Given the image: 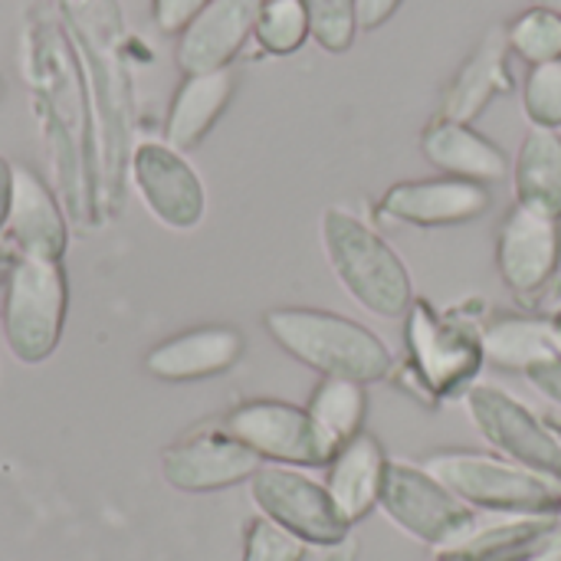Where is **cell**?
<instances>
[{
    "mask_svg": "<svg viewBox=\"0 0 561 561\" xmlns=\"http://www.w3.org/2000/svg\"><path fill=\"white\" fill-rule=\"evenodd\" d=\"M263 325L286 355L319 371L322 378H348L358 385H371L388 378L394 368V355L385 339L339 312L286 306L270 309L263 316Z\"/></svg>",
    "mask_w": 561,
    "mask_h": 561,
    "instance_id": "cell-1",
    "label": "cell"
},
{
    "mask_svg": "<svg viewBox=\"0 0 561 561\" xmlns=\"http://www.w3.org/2000/svg\"><path fill=\"white\" fill-rule=\"evenodd\" d=\"M322 247L342 289L378 319H404L414 306V279L398 250L345 207L322 214Z\"/></svg>",
    "mask_w": 561,
    "mask_h": 561,
    "instance_id": "cell-2",
    "label": "cell"
},
{
    "mask_svg": "<svg viewBox=\"0 0 561 561\" xmlns=\"http://www.w3.org/2000/svg\"><path fill=\"white\" fill-rule=\"evenodd\" d=\"M424 470L470 510L506 516H561L559 483L506 457L480 450H440L424 460Z\"/></svg>",
    "mask_w": 561,
    "mask_h": 561,
    "instance_id": "cell-3",
    "label": "cell"
},
{
    "mask_svg": "<svg viewBox=\"0 0 561 561\" xmlns=\"http://www.w3.org/2000/svg\"><path fill=\"white\" fill-rule=\"evenodd\" d=\"M69 306L66 270L59 260L20 256L3 293V339L16 362H46L62 335Z\"/></svg>",
    "mask_w": 561,
    "mask_h": 561,
    "instance_id": "cell-4",
    "label": "cell"
},
{
    "mask_svg": "<svg viewBox=\"0 0 561 561\" xmlns=\"http://www.w3.org/2000/svg\"><path fill=\"white\" fill-rule=\"evenodd\" d=\"M381 513L411 539L444 552L477 533V513L437 477L414 463H391L381 490Z\"/></svg>",
    "mask_w": 561,
    "mask_h": 561,
    "instance_id": "cell-5",
    "label": "cell"
},
{
    "mask_svg": "<svg viewBox=\"0 0 561 561\" xmlns=\"http://www.w3.org/2000/svg\"><path fill=\"white\" fill-rule=\"evenodd\" d=\"M250 493L266 523L279 526L302 546L332 549L348 539L352 526L339 516L325 483L309 480L296 467L263 463L250 480Z\"/></svg>",
    "mask_w": 561,
    "mask_h": 561,
    "instance_id": "cell-6",
    "label": "cell"
},
{
    "mask_svg": "<svg viewBox=\"0 0 561 561\" xmlns=\"http://www.w3.org/2000/svg\"><path fill=\"white\" fill-rule=\"evenodd\" d=\"M224 431L250 447L260 460L279 467H329L335 457L309 411L289 401H247L227 414Z\"/></svg>",
    "mask_w": 561,
    "mask_h": 561,
    "instance_id": "cell-7",
    "label": "cell"
},
{
    "mask_svg": "<svg viewBox=\"0 0 561 561\" xmlns=\"http://www.w3.org/2000/svg\"><path fill=\"white\" fill-rule=\"evenodd\" d=\"M408 319V355L414 375L424 381L434 394H454L460 385H467L486 352L483 335L467 329L463 322L444 319L437 309H431L424 299H414Z\"/></svg>",
    "mask_w": 561,
    "mask_h": 561,
    "instance_id": "cell-8",
    "label": "cell"
},
{
    "mask_svg": "<svg viewBox=\"0 0 561 561\" xmlns=\"http://www.w3.org/2000/svg\"><path fill=\"white\" fill-rule=\"evenodd\" d=\"M477 431L500 450V457L552 480L561 486V444L539 424V417L500 388H473L467 394Z\"/></svg>",
    "mask_w": 561,
    "mask_h": 561,
    "instance_id": "cell-9",
    "label": "cell"
},
{
    "mask_svg": "<svg viewBox=\"0 0 561 561\" xmlns=\"http://www.w3.org/2000/svg\"><path fill=\"white\" fill-rule=\"evenodd\" d=\"M135 191L145 201L148 214L168 230H194L204 220L207 194L197 171L161 141H145L131 158Z\"/></svg>",
    "mask_w": 561,
    "mask_h": 561,
    "instance_id": "cell-10",
    "label": "cell"
},
{
    "mask_svg": "<svg viewBox=\"0 0 561 561\" xmlns=\"http://www.w3.org/2000/svg\"><path fill=\"white\" fill-rule=\"evenodd\" d=\"M263 460L237 437L220 431H201L164 450V480L181 493H217L253 480Z\"/></svg>",
    "mask_w": 561,
    "mask_h": 561,
    "instance_id": "cell-11",
    "label": "cell"
},
{
    "mask_svg": "<svg viewBox=\"0 0 561 561\" xmlns=\"http://www.w3.org/2000/svg\"><path fill=\"white\" fill-rule=\"evenodd\" d=\"M559 220L533 214L526 207H513L496 240V266H500L503 283L519 296H533L546 289V283L559 273Z\"/></svg>",
    "mask_w": 561,
    "mask_h": 561,
    "instance_id": "cell-12",
    "label": "cell"
},
{
    "mask_svg": "<svg viewBox=\"0 0 561 561\" xmlns=\"http://www.w3.org/2000/svg\"><path fill=\"white\" fill-rule=\"evenodd\" d=\"M266 0H210L178 39V66L184 76L217 72L233 62L243 43L256 33Z\"/></svg>",
    "mask_w": 561,
    "mask_h": 561,
    "instance_id": "cell-13",
    "label": "cell"
},
{
    "mask_svg": "<svg viewBox=\"0 0 561 561\" xmlns=\"http://www.w3.org/2000/svg\"><path fill=\"white\" fill-rule=\"evenodd\" d=\"M490 187L460 178L401 181L381 197V214L411 227H457L490 210Z\"/></svg>",
    "mask_w": 561,
    "mask_h": 561,
    "instance_id": "cell-14",
    "label": "cell"
},
{
    "mask_svg": "<svg viewBox=\"0 0 561 561\" xmlns=\"http://www.w3.org/2000/svg\"><path fill=\"white\" fill-rule=\"evenodd\" d=\"M243 335L233 325H201L164 339L145 355L148 375L161 381H201L230 371L243 358Z\"/></svg>",
    "mask_w": 561,
    "mask_h": 561,
    "instance_id": "cell-15",
    "label": "cell"
},
{
    "mask_svg": "<svg viewBox=\"0 0 561 561\" xmlns=\"http://www.w3.org/2000/svg\"><path fill=\"white\" fill-rule=\"evenodd\" d=\"M391 460L385 457V447L371 434H358L348 440L332 460L325 473V490L339 510V516L355 526L365 516H371L381 503L385 477H388Z\"/></svg>",
    "mask_w": 561,
    "mask_h": 561,
    "instance_id": "cell-16",
    "label": "cell"
},
{
    "mask_svg": "<svg viewBox=\"0 0 561 561\" xmlns=\"http://www.w3.org/2000/svg\"><path fill=\"white\" fill-rule=\"evenodd\" d=\"M20 256H43L62 260L69 233L59 204L53 201L49 187L23 164H13V201L3 230Z\"/></svg>",
    "mask_w": 561,
    "mask_h": 561,
    "instance_id": "cell-17",
    "label": "cell"
},
{
    "mask_svg": "<svg viewBox=\"0 0 561 561\" xmlns=\"http://www.w3.org/2000/svg\"><path fill=\"white\" fill-rule=\"evenodd\" d=\"M421 148H424V158L434 168H440L447 178L473 181L483 187L506 181L513 171L506 151L463 122H450V118L431 122L424 128Z\"/></svg>",
    "mask_w": 561,
    "mask_h": 561,
    "instance_id": "cell-18",
    "label": "cell"
},
{
    "mask_svg": "<svg viewBox=\"0 0 561 561\" xmlns=\"http://www.w3.org/2000/svg\"><path fill=\"white\" fill-rule=\"evenodd\" d=\"M510 39L506 30H493L467 59V66L457 72L447 99H444V112L440 118L450 122H463L470 125L496 95L513 89V72H510Z\"/></svg>",
    "mask_w": 561,
    "mask_h": 561,
    "instance_id": "cell-19",
    "label": "cell"
},
{
    "mask_svg": "<svg viewBox=\"0 0 561 561\" xmlns=\"http://www.w3.org/2000/svg\"><path fill=\"white\" fill-rule=\"evenodd\" d=\"M233 72L217 69V72H201L187 76L181 89L174 92V102L168 108V125L164 138L174 151H191L204 141V135L214 128V122L224 115L230 95H233Z\"/></svg>",
    "mask_w": 561,
    "mask_h": 561,
    "instance_id": "cell-20",
    "label": "cell"
},
{
    "mask_svg": "<svg viewBox=\"0 0 561 561\" xmlns=\"http://www.w3.org/2000/svg\"><path fill=\"white\" fill-rule=\"evenodd\" d=\"M561 533L559 516H516L513 523L470 533L463 542L437 552L440 561H533Z\"/></svg>",
    "mask_w": 561,
    "mask_h": 561,
    "instance_id": "cell-21",
    "label": "cell"
},
{
    "mask_svg": "<svg viewBox=\"0 0 561 561\" xmlns=\"http://www.w3.org/2000/svg\"><path fill=\"white\" fill-rule=\"evenodd\" d=\"M516 207L561 220V135L533 128L513 161Z\"/></svg>",
    "mask_w": 561,
    "mask_h": 561,
    "instance_id": "cell-22",
    "label": "cell"
},
{
    "mask_svg": "<svg viewBox=\"0 0 561 561\" xmlns=\"http://www.w3.org/2000/svg\"><path fill=\"white\" fill-rule=\"evenodd\" d=\"M309 417L329 440V447L339 454L348 440H355L365 427L368 414V394L365 385L348 378H322L306 404Z\"/></svg>",
    "mask_w": 561,
    "mask_h": 561,
    "instance_id": "cell-23",
    "label": "cell"
},
{
    "mask_svg": "<svg viewBox=\"0 0 561 561\" xmlns=\"http://www.w3.org/2000/svg\"><path fill=\"white\" fill-rule=\"evenodd\" d=\"M556 339L533 322H500L486 332L483 352L500 362V365H516V368H539L546 362L561 358V348L552 345Z\"/></svg>",
    "mask_w": 561,
    "mask_h": 561,
    "instance_id": "cell-24",
    "label": "cell"
},
{
    "mask_svg": "<svg viewBox=\"0 0 561 561\" xmlns=\"http://www.w3.org/2000/svg\"><path fill=\"white\" fill-rule=\"evenodd\" d=\"M506 39H510V49L533 66L556 62L561 59V13L533 7L510 23Z\"/></svg>",
    "mask_w": 561,
    "mask_h": 561,
    "instance_id": "cell-25",
    "label": "cell"
},
{
    "mask_svg": "<svg viewBox=\"0 0 561 561\" xmlns=\"http://www.w3.org/2000/svg\"><path fill=\"white\" fill-rule=\"evenodd\" d=\"M253 36L273 56L296 53L309 39V16L302 0H266Z\"/></svg>",
    "mask_w": 561,
    "mask_h": 561,
    "instance_id": "cell-26",
    "label": "cell"
},
{
    "mask_svg": "<svg viewBox=\"0 0 561 561\" xmlns=\"http://www.w3.org/2000/svg\"><path fill=\"white\" fill-rule=\"evenodd\" d=\"M309 16V36L325 53L352 49L358 36V3L355 0H302Z\"/></svg>",
    "mask_w": 561,
    "mask_h": 561,
    "instance_id": "cell-27",
    "label": "cell"
},
{
    "mask_svg": "<svg viewBox=\"0 0 561 561\" xmlns=\"http://www.w3.org/2000/svg\"><path fill=\"white\" fill-rule=\"evenodd\" d=\"M523 105L533 128H561V59L529 69L523 85Z\"/></svg>",
    "mask_w": 561,
    "mask_h": 561,
    "instance_id": "cell-28",
    "label": "cell"
},
{
    "mask_svg": "<svg viewBox=\"0 0 561 561\" xmlns=\"http://www.w3.org/2000/svg\"><path fill=\"white\" fill-rule=\"evenodd\" d=\"M247 561H302V542L283 533L273 523H260L253 529L250 556Z\"/></svg>",
    "mask_w": 561,
    "mask_h": 561,
    "instance_id": "cell-29",
    "label": "cell"
},
{
    "mask_svg": "<svg viewBox=\"0 0 561 561\" xmlns=\"http://www.w3.org/2000/svg\"><path fill=\"white\" fill-rule=\"evenodd\" d=\"M210 0H151V16L161 33H181Z\"/></svg>",
    "mask_w": 561,
    "mask_h": 561,
    "instance_id": "cell-30",
    "label": "cell"
},
{
    "mask_svg": "<svg viewBox=\"0 0 561 561\" xmlns=\"http://www.w3.org/2000/svg\"><path fill=\"white\" fill-rule=\"evenodd\" d=\"M355 3H358V26L362 30H378L401 7V0H355Z\"/></svg>",
    "mask_w": 561,
    "mask_h": 561,
    "instance_id": "cell-31",
    "label": "cell"
},
{
    "mask_svg": "<svg viewBox=\"0 0 561 561\" xmlns=\"http://www.w3.org/2000/svg\"><path fill=\"white\" fill-rule=\"evenodd\" d=\"M10 201H13V164L0 154V233L7 230Z\"/></svg>",
    "mask_w": 561,
    "mask_h": 561,
    "instance_id": "cell-32",
    "label": "cell"
},
{
    "mask_svg": "<svg viewBox=\"0 0 561 561\" xmlns=\"http://www.w3.org/2000/svg\"><path fill=\"white\" fill-rule=\"evenodd\" d=\"M533 561H561V533L552 539V546L546 552H539Z\"/></svg>",
    "mask_w": 561,
    "mask_h": 561,
    "instance_id": "cell-33",
    "label": "cell"
},
{
    "mask_svg": "<svg viewBox=\"0 0 561 561\" xmlns=\"http://www.w3.org/2000/svg\"><path fill=\"white\" fill-rule=\"evenodd\" d=\"M536 7H546V10H556V13H561V0H536Z\"/></svg>",
    "mask_w": 561,
    "mask_h": 561,
    "instance_id": "cell-34",
    "label": "cell"
},
{
    "mask_svg": "<svg viewBox=\"0 0 561 561\" xmlns=\"http://www.w3.org/2000/svg\"><path fill=\"white\" fill-rule=\"evenodd\" d=\"M0 99H3V82H0Z\"/></svg>",
    "mask_w": 561,
    "mask_h": 561,
    "instance_id": "cell-35",
    "label": "cell"
},
{
    "mask_svg": "<svg viewBox=\"0 0 561 561\" xmlns=\"http://www.w3.org/2000/svg\"><path fill=\"white\" fill-rule=\"evenodd\" d=\"M434 561H440V559H434Z\"/></svg>",
    "mask_w": 561,
    "mask_h": 561,
    "instance_id": "cell-36",
    "label": "cell"
}]
</instances>
